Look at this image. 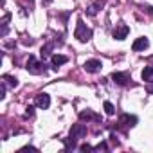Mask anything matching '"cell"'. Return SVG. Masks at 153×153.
Wrapping results in <instances>:
<instances>
[{
  "label": "cell",
  "instance_id": "cell-1",
  "mask_svg": "<svg viewBox=\"0 0 153 153\" xmlns=\"http://www.w3.org/2000/svg\"><path fill=\"white\" fill-rule=\"evenodd\" d=\"M85 135H87V126L85 124H72V128H70V139L67 140V148H74L76 140H79Z\"/></svg>",
  "mask_w": 153,
  "mask_h": 153
},
{
  "label": "cell",
  "instance_id": "cell-2",
  "mask_svg": "<svg viewBox=\"0 0 153 153\" xmlns=\"http://www.w3.org/2000/svg\"><path fill=\"white\" fill-rule=\"evenodd\" d=\"M74 38H78L79 42H88L92 38V29H88L83 20H78V24H76V31H74Z\"/></svg>",
  "mask_w": 153,
  "mask_h": 153
},
{
  "label": "cell",
  "instance_id": "cell-3",
  "mask_svg": "<svg viewBox=\"0 0 153 153\" xmlns=\"http://www.w3.org/2000/svg\"><path fill=\"white\" fill-rule=\"evenodd\" d=\"M25 68H27V72H31V74L38 76V74H43V72H45V63L38 61V59H36L34 56H29V59H27V65H25Z\"/></svg>",
  "mask_w": 153,
  "mask_h": 153
},
{
  "label": "cell",
  "instance_id": "cell-4",
  "mask_svg": "<svg viewBox=\"0 0 153 153\" xmlns=\"http://www.w3.org/2000/svg\"><path fill=\"white\" fill-rule=\"evenodd\" d=\"M128 33H130V27H128L126 24H119V25L114 29V38H115V40H124V38L128 36Z\"/></svg>",
  "mask_w": 153,
  "mask_h": 153
},
{
  "label": "cell",
  "instance_id": "cell-5",
  "mask_svg": "<svg viewBox=\"0 0 153 153\" xmlns=\"http://www.w3.org/2000/svg\"><path fill=\"white\" fill-rule=\"evenodd\" d=\"M101 61L99 59H88V61H85V70L87 72H90V74H94V72H99L101 70Z\"/></svg>",
  "mask_w": 153,
  "mask_h": 153
},
{
  "label": "cell",
  "instance_id": "cell-6",
  "mask_svg": "<svg viewBox=\"0 0 153 153\" xmlns=\"http://www.w3.org/2000/svg\"><path fill=\"white\" fill-rule=\"evenodd\" d=\"M34 103H36L38 108L45 110V108H49V105H51V97H49V94H38Z\"/></svg>",
  "mask_w": 153,
  "mask_h": 153
},
{
  "label": "cell",
  "instance_id": "cell-7",
  "mask_svg": "<svg viewBox=\"0 0 153 153\" xmlns=\"http://www.w3.org/2000/svg\"><path fill=\"white\" fill-rule=\"evenodd\" d=\"M112 79H114L117 85H126V83L130 81V76H128V72H114V74H112Z\"/></svg>",
  "mask_w": 153,
  "mask_h": 153
},
{
  "label": "cell",
  "instance_id": "cell-8",
  "mask_svg": "<svg viewBox=\"0 0 153 153\" xmlns=\"http://www.w3.org/2000/svg\"><path fill=\"white\" fill-rule=\"evenodd\" d=\"M148 47H149L148 38H137V40L133 42V45H131L133 51H144V49H148Z\"/></svg>",
  "mask_w": 153,
  "mask_h": 153
},
{
  "label": "cell",
  "instance_id": "cell-9",
  "mask_svg": "<svg viewBox=\"0 0 153 153\" xmlns=\"http://www.w3.org/2000/svg\"><path fill=\"white\" fill-rule=\"evenodd\" d=\"M51 59H52V67H54V68H58L59 65H65V63L68 61V58H67V56H61V54H52Z\"/></svg>",
  "mask_w": 153,
  "mask_h": 153
},
{
  "label": "cell",
  "instance_id": "cell-10",
  "mask_svg": "<svg viewBox=\"0 0 153 153\" xmlns=\"http://www.w3.org/2000/svg\"><path fill=\"white\" fill-rule=\"evenodd\" d=\"M101 7H103V0H97V2H94V4L87 9V15H88V16H96Z\"/></svg>",
  "mask_w": 153,
  "mask_h": 153
},
{
  "label": "cell",
  "instance_id": "cell-11",
  "mask_svg": "<svg viewBox=\"0 0 153 153\" xmlns=\"http://www.w3.org/2000/svg\"><path fill=\"white\" fill-rule=\"evenodd\" d=\"M135 123H137V117L133 115H121V121H119L121 126H133Z\"/></svg>",
  "mask_w": 153,
  "mask_h": 153
},
{
  "label": "cell",
  "instance_id": "cell-12",
  "mask_svg": "<svg viewBox=\"0 0 153 153\" xmlns=\"http://www.w3.org/2000/svg\"><path fill=\"white\" fill-rule=\"evenodd\" d=\"M142 81H146V83L153 81V67H144V70H142Z\"/></svg>",
  "mask_w": 153,
  "mask_h": 153
},
{
  "label": "cell",
  "instance_id": "cell-13",
  "mask_svg": "<svg viewBox=\"0 0 153 153\" xmlns=\"http://www.w3.org/2000/svg\"><path fill=\"white\" fill-rule=\"evenodd\" d=\"M79 119H81V121H99V115H96V114H92L90 110H87V112H81V114H79Z\"/></svg>",
  "mask_w": 153,
  "mask_h": 153
},
{
  "label": "cell",
  "instance_id": "cell-14",
  "mask_svg": "<svg viewBox=\"0 0 153 153\" xmlns=\"http://www.w3.org/2000/svg\"><path fill=\"white\" fill-rule=\"evenodd\" d=\"M51 51H52V43H47V45H43V47H42V51H40V54H42V59L49 58V56H51Z\"/></svg>",
  "mask_w": 153,
  "mask_h": 153
},
{
  "label": "cell",
  "instance_id": "cell-15",
  "mask_svg": "<svg viewBox=\"0 0 153 153\" xmlns=\"http://www.w3.org/2000/svg\"><path fill=\"white\" fill-rule=\"evenodd\" d=\"M2 81L6 83V87H7V85H9V87H16V85H18L16 78H13V76H4V78H2Z\"/></svg>",
  "mask_w": 153,
  "mask_h": 153
},
{
  "label": "cell",
  "instance_id": "cell-16",
  "mask_svg": "<svg viewBox=\"0 0 153 153\" xmlns=\"http://www.w3.org/2000/svg\"><path fill=\"white\" fill-rule=\"evenodd\" d=\"M105 112H106L108 115H114V112H115V108H114V105H112L110 101H106V103H105Z\"/></svg>",
  "mask_w": 153,
  "mask_h": 153
},
{
  "label": "cell",
  "instance_id": "cell-17",
  "mask_svg": "<svg viewBox=\"0 0 153 153\" xmlns=\"http://www.w3.org/2000/svg\"><path fill=\"white\" fill-rule=\"evenodd\" d=\"M9 18H11V15H4V18H2V27H7Z\"/></svg>",
  "mask_w": 153,
  "mask_h": 153
},
{
  "label": "cell",
  "instance_id": "cell-18",
  "mask_svg": "<svg viewBox=\"0 0 153 153\" xmlns=\"http://www.w3.org/2000/svg\"><path fill=\"white\" fill-rule=\"evenodd\" d=\"M101 149H103V151L106 149V144H105V142H101V144H97V146L94 148V151H101Z\"/></svg>",
  "mask_w": 153,
  "mask_h": 153
},
{
  "label": "cell",
  "instance_id": "cell-19",
  "mask_svg": "<svg viewBox=\"0 0 153 153\" xmlns=\"http://www.w3.org/2000/svg\"><path fill=\"white\" fill-rule=\"evenodd\" d=\"M79 149H81V151H94V148H92V146H88V144H83Z\"/></svg>",
  "mask_w": 153,
  "mask_h": 153
},
{
  "label": "cell",
  "instance_id": "cell-20",
  "mask_svg": "<svg viewBox=\"0 0 153 153\" xmlns=\"http://www.w3.org/2000/svg\"><path fill=\"white\" fill-rule=\"evenodd\" d=\"M33 110H34V108H33V106H29V108H27V112H25V117H33V114H34Z\"/></svg>",
  "mask_w": 153,
  "mask_h": 153
},
{
  "label": "cell",
  "instance_id": "cell-21",
  "mask_svg": "<svg viewBox=\"0 0 153 153\" xmlns=\"http://www.w3.org/2000/svg\"><path fill=\"white\" fill-rule=\"evenodd\" d=\"M148 92H149V94H153V85H149V87H148Z\"/></svg>",
  "mask_w": 153,
  "mask_h": 153
},
{
  "label": "cell",
  "instance_id": "cell-22",
  "mask_svg": "<svg viewBox=\"0 0 153 153\" xmlns=\"http://www.w3.org/2000/svg\"><path fill=\"white\" fill-rule=\"evenodd\" d=\"M52 2V0H43V4H51Z\"/></svg>",
  "mask_w": 153,
  "mask_h": 153
}]
</instances>
